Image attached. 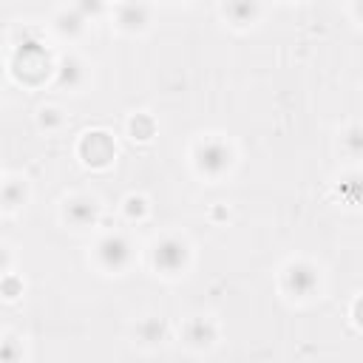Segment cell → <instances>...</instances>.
Segmentation results:
<instances>
[{
	"label": "cell",
	"instance_id": "ba28073f",
	"mask_svg": "<svg viewBox=\"0 0 363 363\" xmlns=\"http://www.w3.org/2000/svg\"><path fill=\"white\" fill-rule=\"evenodd\" d=\"M184 337H187L193 346H210L213 337H216V326H213L210 320H204V318H196V320L187 323Z\"/></svg>",
	"mask_w": 363,
	"mask_h": 363
},
{
	"label": "cell",
	"instance_id": "8fae6325",
	"mask_svg": "<svg viewBox=\"0 0 363 363\" xmlns=\"http://www.w3.org/2000/svg\"><path fill=\"white\" fill-rule=\"evenodd\" d=\"M119 23L125 28H142L147 23V9L145 6H122L119 9Z\"/></svg>",
	"mask_w": 363,
	"mask_h": 363
},
{
	"label": "cell",
	"instance_id": "30bf717a",
	"mask_svg": "<svg viewBox=\"0 0 363 363\" xmlns=\"http://www.w3.org/2000/svg\"><path fill=\"white\" fill-rule=\"evenodd\" d=\"M139 337H142L145 343H162V340L167 337L164 320H159V318H145V320L139 323Z\"/></svg>",
	"mask_w": 363,
	"mask_h": 363
},
{
	"label": "cell",
	"instance_id": "9c48e42d",
	"mask_svg": "<svg viewBox=\"0 0 363 363\" xmlns=\"http://www.w3.org/2000/svg\"><path fill=\"white\" fill-rule=\"evenodd\" d=\"M82 77H85V71H82V65L77 60H62L60 68H57V79L65 88H77L82 82Z\"/></svg>",
	"mask_w": 363,
	"mask_h": 363
},
{
	"label": "cell",
	"instance_id": "52a82bcc",
	"mask_svg": "<svg viewBox=\"0 0 363 363\" xmlns=\"http://www.w3.org/2000/svg\"><path fill=\"white\" fill-rule=\"evenodd\" d=\"M65 218L74 227H88L96 221V204L91 199H74L65 204Z\"/></svg>",
	"mask_w": 363,
	"mask_h": 363
},
{
	"label": "cell",
	"instance_id": "8992f818",
	"mask_svg": "<svg viewBox=\"0 0 363 363\" xmlns=\"http://www.w3.org/2000/svg\"><path fill=\"white\" fill-rule=\"evenodd\" d=\"M315 286H318V272L312 264H292L286 269V289L295 298H306Z\"/></svg>",
	"mask_w": 363,
	"mask_h": 363
},
{
	"label": "cell",
	"instance_id": "7402d4cb",
	"mask_svg": "<svg viewBox=\"0 0 363 363\" xmlns=\"http://www.w3.org/2000/svg\"><path fill=\"white\" fill-rule=\"evenodd\" d=\"M0 187H3V182H0Z\"/></svg>",
	"mask_w": 363,
	"mask_h": 363
},
{
	"label": "cell",
	"instance_id": "2e32d148",
	"mask_svg": "<svg viewBox=\"0 0 363 363\" xmlns=\"http://www.w3.org/2000/svg\"><path fill=\"white\" fill-rule=\"evenodd\" d=\"M85 17L79 11H71V14H60V31H68V34H77L82 28Z\"/></svg>",
	"mask_w": 363,
	"mask_h": 363
},
{
	"label": "cell",
	"instance_id": "7a4b0ae2",
	"mask_svg": "<svg viewBox=\"0 0 363 363\" xmlns=\"http://www.w3.org/2000/svg\"><path fill=\"white\" fill-rule=\"evenodd\" d=\"M230 162H233L230 147L221 145V142H216V139H207V142H201L196 147V164L207 176H221L230 167Z\"/></svg>",
	"mask_w": 363,
	"mask_h": 363
},
{
	"label": "cell",
	"instance_id": "3957f363",
	"mask_svg": "<svg viewBox=\"0 0 363 363\" xmlns=\"http://www.w3.org/2000/svg\"><path fill=\"white\" fill-rule=\"evenodd\" d=\"M116 147H113V139L102 130H94V133H85V139L79 142V156L91 164V167H105L111 159H113Z\"/></svg>",
	"mask_w": 363,
	"mask_h": 363
},
{
	"label": "cell",
	"instance_id": "e0dca14e",
	"mask_svg": "<svg viewBox=\"0 0 363 363\" xmlns=\"http://www.w3.org/2000/svg\"><path fill=\"white\" fill-rule=\"evenodd\" d=\"M0 292H3L6 298H17V295L23 292V284H20V278H14V275H6V278L0 281Z\"/></svg>",
	"mask_w": 363,
	"mask_h": 363
},
{
	"label": "cell",
	"instance_id": "d6986e66",
	"mask_svg": "<svg viewBox=\"0 0 363 363\" xmlns=\"http://www.w3.org/2000/svg\"><path fill=\"white\" fill-rule=\"evenodd\" d=\"M60 122H62L60 111H54V108H45V111H40V125H43V128H57Z\"/></svg>",
	"mask_w": 363,
	"mask_h": 363
},
{
	"label": "cell",
	"instance_id": "7c38bea8",
	"mask_svg": "<svg viewBox=\"0 0 363 363\" xmlns=\"http://www.w3.org/2000/svg\"><path fill=\"white\" fill-rule=\"evenodd\" d=\"M26 201V187L20 182H3L0 187V204L3 207H17Z\"/></svg>",
	"mask_w": 363,
	"mask_h": 363
},
{
	"label": "cell",
	"instance_id": "6da1fadb",
	"mask_svg": "<svg viewBox=\"0 0 363 363\" xmlns=\"http://www.w3.org/2000/svg\"><path fill=\"white\" fill-rule=\"evenodd\" d=\"M48 51L37 43V40H23L17 45V57H14V74L28 79V82H37L48 74Z\"/></svg>",
	"mask_w": 363,
	"mask_h": 363
},
{
	"label": "cell",
	"instance_id": "5b68a950",
	"mask_svg": "<svg viewBox=\"0 0 363 363\" xmlns=\"http://www.w3.org/2000/svg\"><path fill=\"white\" fill-rule=\"evenodd\" d=\"M96 255L105 269H122L130 258V244L125 235H105L96 247Z\"/></svg>",
	"mask_w": 363,
	"mask_h": 363
},
{
	"label": "cell",
	"instance_id": "ac0fdd59",
	"mask_svg": "<svg viewBox=\"0 0 363 363\" xmlns=\"http://www.w3.org/2000/svg\"><path fill=\"white\" fill-rule=\"evenodd\" d=\"M125 213H128L130 218H142V216H145V199H142V196H130V199L125 201Z\"/></svg>",
	"mask_w": 363,
	"mask_h": 363
},
{
	"label": "cell",
	"instance_id": "5bb4252c",
	"mask_svg": "<svg viewBox=\"0 0 363 363\" xmlns=\"http://www.w3.org/2000/svg\"><path fill=\"white\" fill-rule=\"evenodd\" d=\"M224 11H227V14H230V17H233L238 26H241V23H250V20L255 17L258 6H252V3H233V6H227Z\"/></svg>",
	"mask_w": 363,
	"mask_h": 363
},
{
	"label": "cell",
	"instance_id": "ffe728a7",
	"mask_svg": "<svg viewBox=\"0 0 363 363\" xmlns=\"http://www.w3.org/2000/svg\"><path fill=\"white\" fill-rule=\"evenodd\" d=\"M346 145H349V150H352V153H357V150H360V130H357V128H352V130H349Z\"/></svg>",
	"mask_w": 363,
	"mask_h": 363
},
{
	"label": "cell",
	"instance_id": "9a60e30c",
	"mask_svg": "<svg viewBox=\"0 0 363 363\" xmlns=\"http://www.w3.org/2000/svg\"><path fill=\"white\" fill-rule=\"evenodd\" d=\"M130 133H133V139H150L153 136V119L150 116H133Z\"/></svg>",
	"mask_w": 363,
	"mask_h": 363
},
{
	"label": "cell",
	"instance_id": "44dd1931",
	"mask_svg": "<svg viewBox=\"0 0 363 363\" xmlns=\"http://www.w3.org/2000/svg\"><path fill=\"white\" fill-rule=\"evenodd\" d=\"M6 267H9V252L6 247H0V272H6Z\"/></svg>",
	"mask_w": 363,
	"mask_h": 363
},
{
	"label": "cell",
	"instance_id": "277c9868",
	"mask_svg": "<svg viewBox=\"0 0 363 363\" xmlns=\"http://www.w3.org/2000/svg\"><path fill=\"white\" fill-rule=\"evenodd\" d=\"M153 261H156V267H159L162 272L176 275V272L187 264V247H184V241H179V238H164V241H159V244H156V252H153Z\"/></svg>",
	"mask_w": 363,
	"mask_h": 363
},
{
	"label": "cell",
	"instance_id": "4fadbf2b",
	"mask_svg": "<svg viewBox=\"0 0 363 363\" xmlns=\"http://www.w3.org/2000/svg\"><path fill=\"white\" fill-rule=\"evenodd\" d=\"M23 357V346L14 337H3L0 340V363H20Z\"/></svg>",
	"mask_w": 363,
	"mask_h": 363
}]
</instances>
